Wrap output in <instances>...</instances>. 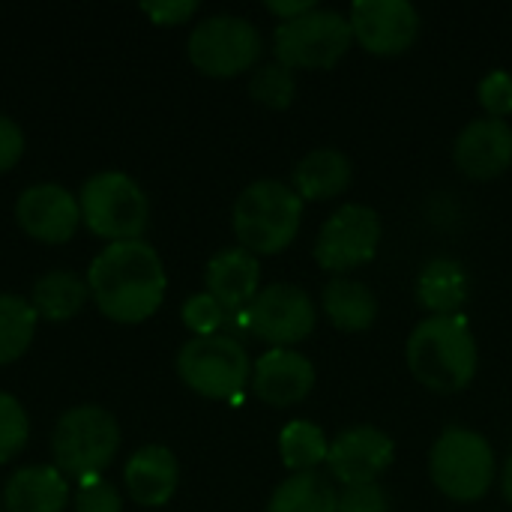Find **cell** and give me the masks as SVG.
I'll list each match as a JSON object with an SVG mask.
<instances>
[{
    "instance_id": "cell-1",
    "label": "cell",
    "mask_w": 512,
    "mask_h": 512,
    "mask_svg": "<svg viewBox=\"0 0 512 512\" xmlns=\"http://www.w3.org/2000/svg\"><path fill=\"white\" fill-rule=\"evenodd\" d=\"M96 309L117 324H141L159 312L168 276L159 252L144 240L108 243L87 270Z\"/></svg>"
},
{
    "instance_id": "cell-2",
    "label": "cell",
    "mask_w": 512,
    "mask_h": 512,
    "mask_svg": "<svg viewBox=\"0 0 512 512\" xmlns=\"http://www.w3.org/2000/svg\"><path fill=\"white\" fill-rule=\"evenodd\" d=\"M411 375L432 393L465 390L477 375V342L462 315H429L405 345Z\"/></svg>"
},
{
    "instance_id": "cell-3",
    "label": "cell",
    "mask_w": 512,
    "mask_h": 512,
    "mask_svg": "<svg viewBox=\"0 0 512 512\" xmlns=\"http://www.w3.org/2000/svg\"><path fill=\"white\" fill-rule=\"evenodd\" d=\"M303 198L282 180H255L234 201V234L252 255H276L288 249L300 231Z\"/></svg>"
},
{
    "instance_id": "cell-4",
    "label": "cell",
    "mask_w": 512,
    "mask_h": 512,
    "mask_svg": "<svg viewBox=\"0 0 512 512\" xmlns=\"http://www.w3.org/2000/svg\"><path fill=\"white\" fill-rule=\"evenodd\" d=\"M120 447V426L114 414L99 405H78L66 411L51 432L54 468L63 477H99Z\"/></svg>"
},
{
    "instance_id": "cell-5",
    "label": "cell",
    "mask_w": 512,
    "mask_h": 512,
    "mask_svg": "<svg viewBox=\"0 0 512 512\" xmlns=\"http://www.w3.org/2000/svg\"><path fill=\"white\" fill-rule=\"evenodd\" d=\"M429 474L441 495L459 504H474L486 498L495 483V450L480 432L450 426L432 444Z\"/></svg>"
},
{
    "instance_id": "cell-6",
    "label": "cell",
    "mask_w": 512,
    "mask_h": 512,
    "mask_svg": "<svg viewBox=\"0 0 512 512\" xmlns=\"http://www.w3.org/2000/svg\"><path fill=\"white\" fill-rule=\"evenodd\" d=\"M81 222L102 240L123 243L138 240L150 219V204L144 189L123 171L93 174L78 195Z\"/></svg>"
},
{
    "instance_id": "cell-7",
    "label": "cell",
    "mask_w": 512,
    "mask_h": 512,
    "mask_svg": "<svg viewBox=\"0 0 512 512\" xmlns=\"http://www.w3.org/2000/svg\"><path fill=\"white\" fill-rule=\"evenodd\" d=\"M351 21L336 9H309L300 18L282 21L273 33L276 63L294 69H333L351 48Z\"/></svg>"
},
{
    "instance_id": "cell-8",
    "label": "cell",
    "mask_w": 512,
    "mask_h": 512,
    "mask_svg": "<svg viewBox=\"0 0 512 512\" xmlns=\"http://www.w3.org/2000/svg\"><path fill=\"white\" fill-rule=\"evenodd\" d=\"M249 354L225 333L195 336L177 354L180 381L204 399H234L249 384Z\"/></svg>"
},
{
    "instance_id": "cell-9",
    "label": "cell",
    "mask_w": 512,
    "mask_h": 512,
    "mask_svg": "<svg viewBox=\"0 0 512 512\" xmlns=\"http://www.w3.org/2000/svg\"><path fill=\"white\" fill-rule=\"evenodd\" d=\"M264 51L258 27L240 15H210L189 33V60L210 78H234L249 72Z\"/></svg>"
},
{
    "instance_id": "cell-10",
    "label": "cell",
    "mask_w": 512,
    "mask_h": 512,
    "mask_svg": "<svg viewBox=\"0 0 512 512\" xmlns=\"http://www.w3.org/2000/svg\"><path fill=\"white\" fill-rule=\"evenodd\" d=\"M240 318L243 327L261 342H270L273 348H288L315 333L318 309L303 288L279 282L261 288L249 309L240 312Z\"/></svg>"
},
{
    "instance_id": "cell-11",
    "label": "cell",
    "mask_w": 512,
    "mask_h": 512,
    "mask_svg": "<svg viewBox=\"0 0 512 512\" xmlns=\"http://www.w3.org/2000/svg\"><path fill=\"white\" fill-rule=\"evenodd\" d=\"M378 246L381 216L366 204H345L321 225L315 240V261L324 270L345 276L348 270L369 264L378 255Z\"/></svg>"
},
{
    "instance_id": "cell-12",
    "label": "cell",
    "mask_w": 512,
    "mask_h": 512,
    "mask_svg": "<svg viewBox=\"0 0 512 512\" xmlns=\"http://www.w3.org/2000/svg\"><path fill=\"white\" fill-rule=\"evenodd\" d=\"M348 21L354 39L378 57L405 54L420 33V12L408 0H357Z\"/></svg>"
},
{
    "instance_id": "cell-13",
    "label": "cell",
    "mask_w": 512,
    "mask_h": 512,
    "mask_svg": "<svg viewBox=\"0 0 512 512\" xmlns=\"http://www.w3.org/2000/svg\"><path fill=\"white\" fill-rule=\"evenodd\" d=\"M396 459V444L378 426H351L330 441L327 468L345 489L375 483Z\"/></svg>"
},
{
    "instance_id": "cell-14",
    "label": "cell",
    "mask_w": 512,
    "mask_h": 512,
    "mask_svg": "<svg viewBox=\"0 0 512 512\" xmlns=\"http://www.w3.org/2000/svg\"><path fill=\"white\" fill-rule=\"evenodd\" d=\"M15 219L21 231L39 243H66L81 225L78 198L60 183H36L21 192L15 201Z\"/></svg>"
},
{
    "instance_id": "cell-15",
    "label": "cell",
    "mask_w": 512,
    "mask_h": 512,
    "mask_svg": "<svg viewBox=\"0 0 512 512\" xmlns=\"http://www.w3.org/2000/svg\"><path fill=\"white\" fill-rule=\"evenodd\" d=\"M456 168L471 180H495L512 165V126L498 117L471 120L453 147Z\"/></svg>"
},
{
    "instance_id": "cell-16",
    "label": "cell",
    "mask_w": 512,
    "mask_h": 512,
    "mask_svg": "<svg viewBox=\"0 0 512 512\" xmlns=\"http://www.w3.org/2000/svg\"><path fill=\"white\" fill-rule=\"evenodd\" d=\"M315 387V366L291 348H273L252 366V393L270 408H291Z\"/></svg>"
},
{
    "instance_id": "cell-17",
    "label": "cell",
    "mask_w": 512,
    "mask_h": 512,
    "mask_svg": "<svg viewBox=\"0 0 512 512\" xmlns=\"http://www.w3.org/2000/svg\"><path fill=\"white\" fill-rule=\"evenodd\" d=\"M204 285H207V294H213L225 306V312L249 309V303L258 297V285H261L258 255L246 252L243 246L216 252L207 261Z\"/></svg>"
},
{
    "instance_id": "cell-18",
    "label": "cell",
    "mask_w": 512,
    "mask_h": 512,
    "mask_svg": "<svg viewBox=\"0 0 512 512\" xmlns=\"http://www.w3.org/2000/svg\"><path fill=\"white\" fill-rule=\"evenodd\" d=\"M123 480H126V489H129L135 504L165 507L177 492L180 468H177V459L168 447L147 444L129 456V462L123 468Z\"/></svg>"
},
{
    "instance_id": "cell-19",
    "label": "cell",
    "mask_w": 512,
    "mask_h": 512,
    "mask_svg": "<svg viewBox=\"0 0 512 512\" xmlns=\"http://www.w3.org/2000/svg\"><path fill=\"white\" fill-rule=\"evenodd\" d=\"M69 501V483L54 465L18 468L3 489L6 512H63Z\"/></svg>"
},
{
    "instance_id": "cell-20",
    "label": "cell",
    "mask_w": 512,
    "mask_h": 512,
    "mask_svg": "<svg viewBox=\"0 0 512 512\" xmlns=\"http://www.w3.org/2000/svg\"><path fill=\"white\" fill-rule=\"evenodd\" d=\"M351 159L336 147H318L306 153L294 168V189L306 201L339 198L351 186Z\"/></svg>"
},
{
    "instance_id": "cell-21",
    "label": "cell",
    "mask_w": 512,
    "mask_h": 512,
    "mask_svg": "<svg viewBox=\"0 0 512 512\" xmlns=\"http://www.w3.org/2000/svg\"><path fill=\"white\" fill-rule=\"evenodd\" d=\"M321 306L327 321L342 333H363L378 318V297L363 282L348 276H336L327 282Z\"/></svg>"
},
{
    "instance_id": "cell-22",
    "label": "cell",
    "mask_w": 512,
    "mask_h": 512,
    "mask_svg": "<svg viewBox=\"0 0 512 512\" xmlns=\"http://www.w3.org/2000/svg\"><path fill=\"white\" fill-rule=\"evenodd\" d=\"M417 300L432 315H459L468 300V273L456 258H435L417 279Z\"/></svg>"
},
{
    "instance_id": "cell-23",
    "label": "cell",
    "mask_w": 512,
    "mask_h": 512,
    "mask_svg": "<svg viewBox=\"0 0 512 512\" xmlns=\"http://www.w3.org/2000/svg\"><path fill=\"white\" fill-rule=\"evenodd\" d=\"M87 294H90V288L84 279H78L75 273H66V270H54V273H45L36 279L33 309L45 321H69L84 309Z\"/></svg>"
},
{
    "instance_id": "cell-24",
    "label": "cell",
    "mask_w": 512,
    "mask_h": 512,
    "mask_svg": "<svg viewBox=\"0 0 512 512\" xmlns=\"http://www.w3.org/2000/svg\"><path fill=\"white\" fill-rule=\"evenodd\" d=\"M267 512H339V495L321 474H291L270 495Z\"/></svg>"
},
{
    "instance_id": "cell-25",
    "label": "cell",
    "mask_w": 512,
    "mask_h": 512,
    "mask_svg": "<svg viewBox=\"0 0 512 512\" xmlns=\"http://www.w3.org/2000/svg\"><path fill=\"white\" fill-rule=\"evenodd\" d=\"M327 453L330 444L324 429L309 420H291L279 432V456L291 474H309L318 465H327Z\"/></svg>"
},
{
    "instance_id": "cell-26",
    "label": "cell",
    "mask_w": 512,
    "mask_h": 512,
    "mask_svg": "<svg viewBox=\"0 0 512 512\" xmlns=\"http://www.w3.org/2000/svg\"><path fill=\"white\" fill-rule=\"evenodd\" d=\"M39 315L30 300L0 294V366L15 363L33 342Z\"/></svg>"
},
{
    "instance_id": "cell-27",
    "label": "cell",
    "mask_w": 512,
    "mask_h": 512,
    "mask_svg": "<svg viewBox=\"0 0 512 512\" xmlns=\"http://www.w3.org/2000/svg\"><path fill=\"white\" fill-rule=\"evenodd\" d=\"M249 96L267 108H288L297 96V78L288 66L282 63H264L252 72L249 78Z\"/></svg>"
},
{
    "instance_id": "cell-28",
    "label": "cell",
    "mask_w": 512,
    "mask_h": 512,
    "mask_svg": "<svg viewBox=\"0 0 512 512\" xmlns=\"http://www.w3.org/2000/svg\"><path fill=\"white\" fill-rule=\"evenodd\" d=\"M30 438V420L21 402L9 393H0V465L15 459Z\"/></svg>"
},
{
    "instance_id": "cell-29",
    "label": "cell",
    "mask_w": 512,
    "mask_h": 512,
    "mask_svg": "<svg viewBox=\"0 0 512 512\" xmlns=\"http://www.w3.org/2000/svg\"><path fill=\"white\" fill-rule=\"evenodd\" d=\"M228 321L225 306L213 297V294H195L183 303V324L195 333V336H216L222 330V324Z\"/></svg>"
},
{
    "instance_id": "cell-30",
    "label": "cell",
    "mask_w": 512,
    "mask_h": 512,
    "mask_svg": "<svg viewBox=\"0 0 512 512\" xmlns=\"http://www.w3.org/2000/svg\"><path fill=\"white\" fill-rule=\"evenodd\" d=\"M480 105L489 111V117H510L512 114V75L504 69H495L489 72L483 81H480Z\"/></svg>"
},
{
    "instance_id": "cell-31",
    "label": "cell",
    "mask_w": 512,
    "mask_h": 512,
    "mask_svg": "<svg viewBox=\"0 0 512 512\" xmlns=\"http://www.w3.org/2000/svg\"><path fill=\"white\" fill-rule=\"evenodd\" d=\"M75 512H123V504L111 483L90 477L81 480V489L75 492Z\"/></svg>"
},
{
    "instance_id": "cell-32",
    "label": "cell",
    "mask_w": 512,
    "mask_h": 512,
    "mask_svg": "<svg viewBox=\"0 0 512 512\" xmlns=\"http://www.w3.org/2000/svg\"><path fill=\"white\" fill-rule=\"evenodd\" d=\"M339 512H390V498L378 483L351 486L339 495Z\"/></svg>"
},
{
    "instance_id": "cell-33",
    "label": "cell",
    "mask_w": 512,
    "mask_h": 512,
    "mask_svg": "<svg viewBox=\"0 0 512 512\" xmlns=\"http://www.w3.org/2000/svg\"><path fill=\"white\" fill-rule=\"evenodd\" d=\"M141 12H147L153 18V24H162V27H174V24H183L186 18H192L198 12V3L195 0H159V3H141Z\"/></svg>"
},
{
    "instance_id": "cell-34",
    "label": "cell",
    "mask_w": 512,
    "mask_h": 512,
    "mask_svg": "<svg viewBox=\"0 0 512 512\" xmlns=\"http://www.w3.org/2000/svg\"><path fill=\"white\" fill-rule=\"evenodd\" d=\"M24 153V132L15 120L0 114V174L15 168V162Z\"/></svg>"
},
{
    "instance_id": "cell-35",
    "label": "cell",
    "mask_w": 512,
    "mask_h": 512,
    "mask_svg": "<svg viewBox=\"0 0 512 512\" xmlns=\"http://www.w3.org/2000/svg\"><path fill=\"white\" fill-rule=\"evenodd\" d=\"M267 9L273 12V15H279L282 21H291V18H300V15H306L309 9H315V3L312 0H291V3H276V0H270L267 3Z\"/></svg>"
},
{
    "instance_id": "cell-36",
    "label": "cell",
    "mask_w": 512,
    "mask_h": 512,
    "mask_svg": "<svg viewBox=\"0 0 512 512\" xmlns=\"http://www.w3.org/2000/svg\"><path fill=\"white\" fill-rule=\"evenodd\" d=\"M501 489H504V498H507V504H512V456H510V459H507V465H504Z\"/></svg>"
}]
</instances>
